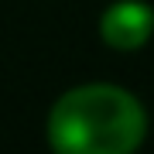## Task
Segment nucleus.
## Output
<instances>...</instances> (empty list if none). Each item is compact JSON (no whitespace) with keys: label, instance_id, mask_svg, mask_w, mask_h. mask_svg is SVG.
<instances>
[{"label":"nucleus","instance_id":"f03ea898","mask_svg":"<svg viewBox=\"0 0 154 154\" xmlns=\"http://www.w3.org/2000/svg\"><path fill=\"white\" fill-rule=\"evenodd\" d=\"M154 31V11L140 0H120L113 4L110 11L103 14L99 21V34L110 48H120V51H134L140 48L144 41L151 38Z\"/></svg>","mask_w":154,"mask_h":154},{"label":"nucleus","instance_id":"f257e3e1","mask_svg":"<svg viewBox=\"0 0 154 154\" xmlns=\"http://www.w3.org/2000/svg\"><path fill=\"white\" fill-rule=\"evenodd\" d=\"M144 110L120 86L69 89L48 116V140L65 154H127L144 140Z\"/></svg>","mask_w":154,"mask_h":154}]
</instances>
